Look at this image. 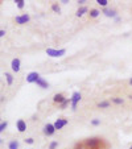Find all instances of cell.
I'll return each mask as SVG.
<instances>
[{
	"label": "cell",
	"mask_w": 132,
	"mask_h": 149,
	"mask_svg": "<svg viewBox=\"0 0 132 149\" xmlns=\"http://www.w3.org/2000/svg\"><path fill=\"white\" fill-rule=\"evenodd\" d=\"M129 84H132V78H131V79H129Z\"/></svg>",
	"instance_id": "cell-30"
},
{
	"label": "cell",
	"mask_w": 132,
	"mask_h": 149,
	"mask_svg": "<svg viewBox=\"0 0 132 149\" xmlns=\"http://www.w3.org/2000/svg\"><path fill=\"white\" fill-rule=\"evenodd\" d=\"M65 53H66L65 49H59V50H57V49H52V48L46 49V54H48L49 57H53V58H58V57L65 56Z\"/></svg>",
	"instance_id": "cell-2"
},
{
	"label": "cell",
	"mask_w": 132,
	"mask_h": 149,
	"mask_svg": "<svg viewBox=\"0 0 132 149\" xmlns=\"http://www.w3.org/2000/svg\"><path fill=\"white\" fill-rule=\"evenodd\" d=\"M56 127H54V124H50V123H48V124H45V127H44V135H46V136H52V135H54V132H56Z\"/></svg>",
	"instance_id": "cell-4"
},
{
	"label": "cell",
	"mask_w": 132,
	"mask_h": 149,
	"mask_svg": "<svg viewBox=\"0 0 132 149\" xmlns=\"http://www.w3.org/2000/svg\"><path fill=\"white\" fill-rule=\"evenodd\" d=\"M57 146H58V143L57 141H52L50 145H49V149H56Z\"/></svg>",
	"instance_id": "cell-24"
},
{
	"label": "cell",
	"mask_w": 132,
	"mask_h": 149,
	"mask_svg": "<svg viewBox=\"0 0 132 149\" xmlns=\"http://www.w3.org/2000/svg\"><path fill=\"white\" fill-rule=\"evenodd\" d=\"M6 36V31L4 29H0V37H4Z\"/></svg>",
	"instance_id": "cell-27"
},
{
	"label": "cell",
	"mask_w": 132,
	"mask_h": 149,
	"mask_svg": "<svg viewBox=\"0 0 132 149\" xmlns=\"http://www.w3.org/2000/svg\"><path fill=\"white\" fill-rule=\"evenodd\" d=\"M96 3H98L99 6H102V7H107L108 1H107V0H96Z\"/></svg>",
	"instance_id": "cell-22"
},
{
	"label": "cell",
	"mask_w": 132,
	"mask_h": 149,
	"mask_svg": "<svg viewBox=\"0 0 132 149\" xmlns=\"http://www.w3.org/2000/svg\"><path fill=\"white\" fill-rule=\"evenodd\" d=\"M8 149H19V143L16 140H12L11 143L8 144Z\"/></svg>",
	"instance_id": "cell-15"
},
{
	"label": "cell",
	"mask_w": 132,
	"mask_h": 149,
	"mask_svg": "<svg viewBox=\"0 0 132 149\" xmlns=\"http://www.w3.org/2000/svg\"><path fill=\"white\" fill-rule=\"evenodd\" d=\"M98 107L99 108H108L110 107V102H107V100L101 102V103H98Z\"/></svg>",
	"instance_id": "cell-18"
},
{
	"label": "cell",
	"mask_w": 132,
	"mask_h": 149,
	"mask_svg": "<svg viewBox=\"0 0 132 149\" xmlns=\"http://www.w3.org/2000/svg\"><path fill=\"white\" fill-rule=\"evenodd\" d=\"M15 3H16L19 9H23L24 7H25V1H24V0H15Z\"/></svg>",
	"instance_id": "cell-16"
},
{
	"label": "cell",
	"mask_w": 132,
	"mask_h": 149,
	"mask_svg": "<svg viewBox=\"0 0 132 149\" xmlns=\"http://www.w3.org/2000/svg\"><path fill=\"white\" fill-rule=\"evenodd\" d=\"M16 128L19 132H25L27 131V123L23 120V119H19L16 123Z\"/></svg>",
	"instance_id": "cell-8"
},
{
	"label": "cell",
	"mask_w": 132,
	"mask_h": 149,
	"mask_svg": "<svg viewBox=\"0 0 132 149\" xmlns=\"http://www.w3.org/2000/svg\"><path fill=\"white\" fill-rule=\"evenodd\" d=\"M31 20V16H29L28 13H23V15H19V16L15 17V21H16V24H19V25H24V24H27Z\"/></svg>",
	"instance_id": "cell-3"
},
{
	"label": "cell",
	"mask_w": 132,
	"mask_h": 149,
	"mask_svg": "<svg viewBox=\"0 0 132 149\" xmlns=\"http://www.w3.org/2000/svg\"><path fill=\"white\" fill-rule=\"evenodd\" d=\"M85 3H86V1H85V0H78V4H79V6H83Z\"/></svg>",
	"instance_id": "cell-29"
},
{
	"label": "cell",
	"mask_w": 132,
	"mask_h": 149,
	"mask_svg": "<svg viewBox=\"0 0 132 149\" xmlns=\"http://www.w3.org/2000/svg\"><path fill=\"white\" fill-rule=\"evenodd\" d=\"M85 145H86L87 148H90V149H98L99 146L102 145V140L98 139V137L87 139V140L85 141Z\"/></svg>",
	"instance_id": "cell-1"
},
{
	"label": "cell",
	"mask_w": 132,
	"mask_h": 149,
	"mask_svg": "<svg viewBox=\"0 0 132 149\" xmlns=\"http://www.w3.org/2000/svg\"><path fill=\"white\" fill-rule=\"evenodd\" d=\"M74 149H85V146H83V144H77Z\"/></svg>",
	"instance_id": "cell-26"
},
{
	"label": "cell",
	"mask_w": 132,
	"mask_h": 149,
	"mask_svg": "<svg viewBox=\"0 0 132 149\" xmlns=\"http://www.w3.org/2000/svg\"><path fill=\"white\" fill-rule=\"evenodd\" d=\"M129 149H132V145H131V146H129Z\"/></svg>",
	"instance_id": "cell-31"
},
{
	"label": "cell",
	"mask_w": 132,
	"mask_h": 149,
	"mask_svg": "<svg viewBox=\"0 0 132 149\" xmlns=\"http://www.w3.org/2000/svg\"><path fill=\"white\" fill-rule=\"evenodd\" d=\"M36 83H37V86H38V87H41V88H48V87H49V83H48V82H46L44 78H41V77L37 79Z\"/></svg>",
	"instance_id": "cell-11"
},
{
	"label": "cell",
	"mask_w": 132,
	"mask_h": 149,
	"mask_svg": "<svg viewBox=\"0 0 132 149\" xmlns=\"http://www.w3.org/2000/svg\"><path fill=\"white\" fill-rule=\"evenodd\" d=\"M87 12H89V9H87V7H81V8H79L78 11H77V13H75V15H77V16H78V17H82L85 13H87Z\"/></svg>",
	"instance_id": "cell-13"
},
{
	"label": "cell",
	"mask_w": 132,
	"mask_h": 149,
	"mask_svg": "<svg viewBox=\"0 0 132 149\" xmlns=\"http://www.w3.org/2000/svg\"><path fill=\"white\" fill-rule=\"evenodd\" d=\"M79 100H81V93L75 91V93L73 94V96H71V99H70V102H71V108H73V110H77V104H78Z\"/></svg>",
	"instance_id": "cell-5"
},
{
	"label": "cell",
	"mask_w": 132,
	"mask_h": 149,
	"mask_svg": "<svg viewBox=\"0 0 132 149\" xmlns=\"http://www.w3.org/2000/svg\"><path fill=\"white\" fill-rule=\"evenodd\" d=\"M38 78H40V74L37 73V71H32V73H29L28 75H27V82H28V83H36Z\"/></svg>",
	"instance_id": "cell-6"
},
{
	"label": "cell",
	"mask_w": 132,
	"mask_h": 149,
	"mask_svg": "<svg viewBox=\"0 0 132 149\" xmlns=\"http://www.w3.org/2000/svg\"><path fill=\"white\" fill-rule=\"evenodd\" d=\"M65 100H66V98H65V95H64V94H61V93H59V94H56V95L53 96V102H54V103H57L58 106H59L61 103H64Z\"/></svg>",
	"instance_id": "cell-10"
},
{
	"label": "cell",
	"mask_w": 132,
	"mask_h": 149,
	"mask_svg": "<svg viewBox=\"0 0 132 149\" xmlns=\"http://www.w3.org/2000/svg\"><path fill=\"white\" fill-rule=\"evenodd\" d=\"M6 79H7V83L9 84V86H11L12 83H13V77H12V74H9V73H6Z\"/></svg>",
	"instance_id": "cell-17"
},
{
	"label": "cell",
	"mask_w": 132,
	"mask_h": 149,
	"mask_svg": "<svg viewBox=\"0 0 132 149\" xmlns=\"http://www.w3.org/2000/svg\"><path fill=\"white\" fill-rule=\"evenodd\" d=\"M112 102L115 104H123L124 103V100L122 98H112Z\"/></svg>",
	"instance_id": "cell-21"
},
{
	"label": "cell",
	"mask_w": 132,
	"mask_h": 149,
	"mask_svg": "<svg viewBox=\"0 0 132 149\" xmlns=\"http://www.w3.org/2000/svg\"><path fill=\"white\" fill-rule=\"evenodd\" d=\"M103 13L106 15L107 17H115V19H116V11H115V9L104 8V9H103Z\"/></svg>",
	"instance_id": "cell-12"
},
{
	"label": "cell",
	"mask_w": 132,
	"mask_h": 149,
	"mask_svg": "<svg viewBox=\"0 0 132 149\" xmlns=\"http://www.w3.org/2000/svg\"><path fill=\"white\" fill-rule=\"evenodd\" d=\"M91 124H93V125H99L101 120H99V119H94V120H91Z\"/></svg>",
	"instance_id": "cell-25"
},
{
	"label": "cell",
	"mask_w": 132,
	"mask_h": 149,
	"mask_svg": "<svg viewBox=\"0 0 132 149\" xmlns=\"http://www.w3.org/2000/svg\"><path fill=\"white\" fill-rule=\"evenodd\" d=\"M7 127H8V123L7 121H1V124H0V132H4Z\"/></svg>",
	"instance_id": "cell-20"
},
{
	"label": "cell",
	"mask_w": 132,
	"mask_h": 149,
	"mask_svg": "<svg viewBox=\"0 0 132 149\" xmlns=\"http://www.w3.org/2000/svg\"><path fill=\"white\" fill-rule=\"evenodd\" d=\"M27 143H28V144H33V139H32V137H29V139H27Z\"/></svg>",
	"instance_id": "cell-28"
},
{
	"label": "cell",
	"mask_w": 132,
	"mask_h": 149,
	"mask_svg": "<svg viewBox=\"0 0 132 149\" xmlns=\"http://www.w3.org/2000/svg\"><path fill=\"white\" fill-rule=\"evenodd\" d=\"M68 119H64V118H59L56 120V123H54V127H56V130H62L65 125H68Z\"/></svg>",
	"instance_id": "cell-7"
},
{
	"label": "cell",
	"mask_w": 132,
	"mask_h": 149,
	"mask_svg": "<svg viewBox=\"0 0 132 149\" xmlns=\"http://www.w3.org/2000/svg\"><path fill=\"white\" fill-rule=\"evenodd\" d=\"M52 11L56 12V13H59V12H61V8H59V6L57 3H54L53 6H52Z\"/></svg>",
	"instance_id": "cell-19"
},
{
	"label": "cell",
	"mask_w": 132,
	"mask_h": 149,
	"mask_svg": "<svg viewBox=\"0 0 132 149\" xmlns=\"http://www.w3.org/2000/svg\"><path fill=\"white\" fill-rule=\"evenodd\" d=\"M68 104H69V99H66V100H65L64 103L59 104V108H61V110H65V108L68 107Z\"/></svg>",
	"instance_id": "cell-23"
},
{
	"label": "cell",
	"mask_w": 132,
	"mask_h": 149,
	"mask_svg": "<svg viewBox=\"0 0 132 149\" xmlns=\"http://www.w3.org/2000/svg\"><path fill=\"white\" fill-rule=\"evenodd\" d=\"M89 15H90L91 19H96V17L101 15V11H99V9H90V13Z\"/></svg>",
	"instance_id": "cell-14"
},
{
	"label": "cell",
	"mask_w": 132,
	"mask_h": 149,
	"mask_svg": "<svg viewBox=\"0 0 132 149\" xmlns=\"http://www.w3.org/2000/svg\"><path fill=\"white\" fill-rule=\"evenodd\" d=\"M11 69L15 73H19L20 71V59L19 58H13L11 62Z\"/></svg>",
	"instance_id": "cell-9"
}]
</instances>
